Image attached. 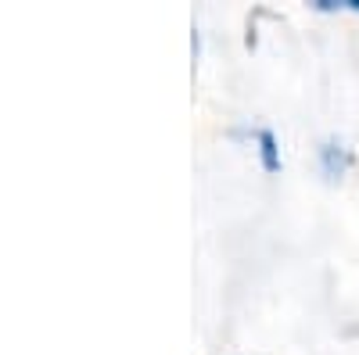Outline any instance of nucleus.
<instances>
[{"mask_svg":"<svg viewBox=\"0 0 359 355\" xmlns=\"http://www.w3.org/2000/svg\"><path fill=\"white\" fill-rule=\"evenodd\" d=\"M355 158H352V151L345 144H338V140H323L320 144V165H323V172L331 176V180H338V176L352 165Z\"/></svg>","mask_w":359,"mask_h":355,"instance_id":"nucleus-1","label":"nucleus"},{"mask_svg":"<svg viewBox=\"0 0 359 355\" xmlns=\"http://www.w3.org/2000/svg\"><path fill=\"white\" fill-rule=\"evenodd\" d=\"M255 144H259V162L266 172H280V147H277V137L273 130H259L255 133Z\"/></svg>","mask_w":359,"mask_h":355,"instance_id":"nucleus-2","label":"nucleus"}]
</instances>
